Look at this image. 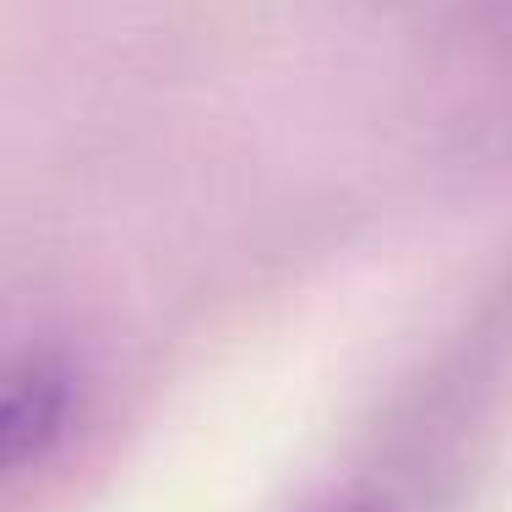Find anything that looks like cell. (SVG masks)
Wrapping results in <instances>:
<instances>
[{
  "label": "cell",
  "mask_w": 512,
  "mask_h": 512,
  "mask_svg": "<svg viewBox=\"0 0 512 512\" xmlns=\"http://www.w3.org/2000/svg\"><path fill=\"white\" fill-rule=\"evenodd\" d=\"M491 11H496V44H502V60L512 71V0H491Z\"/></svg>",
  "instance_id": "cell-2"
},
{
  "label": "cell",
  "mask_w": 512,
  "mask_h": 512,
  "mask_svg": "<svg viewBox=\"0 0 512 512\" xmlns=\"http://www.w3.org/2000/svg\"><path fill=\"white\" fill-rule=\"evenodd\" d=\"M77 404L71 349L39 322H0V485L50 458Z\"/></svg>",
  "instance_id": "cell-1"
},
{
  "label": "cell",
  "mask_w": 512,
  "mask_h": 512,
  "mask_svg": "<svg viewBox=\"0 0 512 512\" xmlns=\"http://www.w3.org/2000/svg\"><path fill=\"white\" fill-rule=\"evenodd\" d=\"M316 512H393V507L376 502V496H333V502H322Z\"/></svg>",
  "instance_id": "cell-3"
}]
</instances>
